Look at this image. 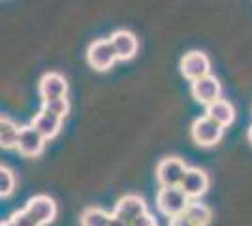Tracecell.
I'll return each mask as SVG.
<instances>
[{"instance_id": "obj_1", "label": "cell", "mask_w": 252, "mask_h": 226, "mask_svg": "<svg viewBox=\"0 0 252 226\" xmlns=\"http://www.w3.org/2000/svg\"><path fill=\"white\" fill-rule=\"evenodd\" d=\"M189 204H190V200L187 198V194L181 191V187H164V189H160L157 194L158 211H160L162 215H166L168 219L185 215Z\"/></svg>"}, {"instance_id": "obj_2", "label": "cell", "mask_w": 252, "mask_h": 226, "mask_svg": "<svg viewBox=\"0 0 252 226\" xmlns=\"http://www.w3.org/2000/svg\"><path fill=\"white\" fill-rule=\"evenodd\" d=\"M189 166L177 157H166L158 162L157 166V181L160 189L164 187H181Z\"/></svg>"}, {"instance_id": "obj_3", "label": "cell", "mask_w": 252, "mask_h": 226, "mask_svg": "<svg viewBox=\"0 0 252 226\" xmlns=\"http://www.w3.org/2000/svg\"><path fill=\"white\" fill-rule=\"evenodd\" d=\"M192 140L196 141L201 147H213L222 140L224 129L220 125H217L213 119H209L207 115L198 117L192 123Z\"/></svg>"}, {"instance_id": "obj_4", "label": "cell", "mask_w": 252, "mask_h": 226, "mask_svg": "<svg viewBox=\"0 0 252 226\" xmlns=\"http://www.w3.org/2000/svg\"><path fill=\"white\" fill-rule=\"evenodd\" d=\"M87 61H89L91 68H94L98 72H105L115 65L117 53L109 42V38L107 40H94L91 43L89 51H87Z\"/></svg>"}, {"instance_id": "obj_5", "label": "cell", "mask_w": 252, "mask_h": 226, "mask_svg": "<svg viewBox=\"0 0 252 226\" xmlns=\"http://www.w3.org/2000/svg\"><path fill=\"white\" fill-rule=\"evenodd\" d=\"M179 66H181V74L185 75L190 83L211 75L209 59H207V55L200 53V51H190V53H187L181 59V65Z\"/></svg>"}, {"instance_id": "obj_6", "label": "cell", "mask_w": 252, "mask_h": 226, "mask_svg": "<svg viewBox=\"0 0 252 226\" xmlns=\"http://www.w3.org/2000/svg\"><path fill=\"white\" fill-rule=\"evenodd\" d=\"M207 189H209V175L200 168H189L183 183H181V191L187 194L190 202L200 200L201 196L207 193Z\"/></svg>"}, {"instance_id": "obj_7", "label": "cell", "mask_w": 252, "mask_h": 226, "mask_svg": "<svg viewBox=\"0 0 252 226\" xmlns=\"http://www.w3.org/2000/svg\"><path fill=\"white\" fill-rule=\"evenodd\" d=\"M145 213H149L147 204H145V200L139 198L137 194H126V196H123V198L117 202L115 211H113V215L119 217V219H123L128 225H132L136 219H139V217L145 215Z\"/></svg>"}, {"instance_id": "obj_8", "label": "cell", "mask_w": 252, "mask_h": 226, "mask_svg": "<svg viewBox=\"0 0 252 226\" xmlns=\"http://www.w3.org/2000/svg\"><path fill=\"white\" fill-rule=\"evenodd\" d=\"M190 93H192V97H194L196 102H200V104H203V106L207 108L213 102L220 100L222 87L215 75H207V77H203V79L194 81L192 87H190Z\"/></svg>"}, {"instance_id": "obj_9", "label": "cell", "mask_w": 252, "mask_h": 226, "mask_svg": "<svg viewBox=\"0 0 252 226\" xmlns=\"http://www.w3.org/2000/svg\"><path fill=\"white\" fill-rule=\"evenodd\" d=\"M25 209L31 213L34 219L40 221V225L45 226L55 221L57 217V204L53 202V198L45 196V194H36L27 202Z\"/></svg>"}, {"instance_id": "obj_10", "label": "cell", "mask_w": 252, "mask_h": 226, "mask_svg": "<svg viewBox=\"0 0 252 226\" xmlns=\"http://www.w3.org/2000/svg\"><path fill=\"white\" fill-rule=\"evenodd\" d=\"M45 147V140L32 129V127H21V136H19V143H17V151L27 159H34L40 157Z\"/></svg>"}, {"instance_id": "obj_11", "label": "cell", "mask_w": 252, "mask_h": 226, "mask_svg": "<svg viewBox=\"0 0 252 226\" xmlns=\"http://www.w3.org/2000/svg\"><path fill=\"white\" fill-rule=\"evenodd\" d=\"M31 127L40 136H42L43 140H53L59 132H61V127H63V119H59L57 115H53L49 111H45V109H40L34 119H32Z\"/></svg>"}, {"instance_id": "obj_12", "label": "cell", "mask_w": 252, "mask_h": 226, "mask_svg": "<svg viewBox=\"0 0 252 226\" xmlns=\"http://www.w3.org/2000/svg\"><path fill=\"white\" fill-rule=\"evenodd\" d=\"M40 97L42 100H55V98H64L68 91V83L61 74L49 72L40 79Z\"/></svg>"}, {"instance_id": "obj_13", "label": "cell", "mask_w": 252, "mask_h": 226, "mask_svg": "<svg viewBox=\"0 0 252 226\" xmlns=\"http://www.w3.org/2000/svg\"><path fill=\"white\" fill-rule=\"evenodd\" d=\"M119 61H128L137 53V38L130 31H115L109 36Z\"/></svg>"}, {"instance_id": "obj_14", "label": "cell", "mask_w": 252, "mask_h": 226, "mask_svg": "<svg viewBox=\"0 0 252 226\" xmlns=\"http://www.w3.org/2000/svg\"><path fill=\"white\" fill-rule=\"evenodd\" d=\"M205 115L209 119H213L217 125H220L222 129H226V127H230L231 123H233V119H235V109L231 106L228 100H217V102H213L211 106L205 108Z\"/></svg>"}, {"instance_id": "obj_15", "label": "cell", "mask_w": 252, "mask_h": 226, "mask_svg": "<svg viewBox=\"0 0 252 226\" xmlns=\"http://www.w3.org/2000/svg\"><path fill=\"white\" fill-rule=\"evenodd\" d=\"M21 136V127H17V123H13L10 117L0 119V145L4 149H17Z\"/></svg>"}, {"instance_id": "obj_16", "label": "cell", "mask_w": 252, "mask_h": 226, "mask_svg": "<svg viewBox=\"0 0 252 226\" xmlns=\"http://www.w3.org/2000/svg\"><path fill=\"white\" fill-rule=\"evenodd\" d=\"M185 217L194 226H209L213 213H211L209 205L201 204L200 200H196V202H190L189 204L187 211H185Z\"/></svg>"}, {"instance_id": "obj_17", "label": "cell", "mask_w": 252, "mask_h": 226, "mask_svg": "<svg viewBox=\"0 0 252 226\" xmlns=\"http://www.w3.org/2000/svg\"><path fill=\"white\" fill-rule=\"evenodd\" d=\"M109 219H111V215L104 211L102 207H87L81 213L79 223H81V226H107Z\"/></svg>"}, {"instance_id": "obj_18", "label": "cell", "mask_w": 252, "mask_h": 226, "mask_svg": "<svg viewBox=\"0 0 252 226\" xmlns=\"http://www.w3.org/2000/svg\"><path fill=\"white\" fill-rule=\"evenodd\" d=\"M42 109L49 111V113H53V115H57L59 119H64L66 115H68V111H70V104H68L66 97L55 98V100H43Z\"/></svg>"}, {"instance_id": "obj_19", "label": "cell", "mask_w": 252, "mask_h": 226, "mask_svg": "<svg viewBox=\"0 0 252 226\" xmlns=\"http://www.w3.org/2000/svg\"><path fill=\"white\" fill-rule=\"evenodd\" d=\"M15 189V175L11 172L10 168L6 166H0V196L6 198L10 196Z\"/></svg>"}, {"instance_id": "obj_20", "label": "cell", "mask_w": 252, "mask_h": 226, "mask_svg": "<svg viewBox=\"0 0 252 226\" xmlns=\"http://www.w3.org/2000/svg\"><path fill=\"white\" fill-rule=\"evenodd\" d=\"M10 219L13 221V225H15V226H42V225H40V221H38V219H34V217L27 211V209L15 211Z\"/></svg>"}, {"instance_id": "obj_21", "label": "cell", "mask_w": 252, "mask_h": 226, "mask_svg": "<svg viewBox=\"0 0 252 226\" xmlns=\"http://www.w3.org/2000/svg\"><path fill=\"white\" fill-rule=\"evenodd\" d=\"M130 226H158V223L151 213H145V215H141L139 219H136Z\"/></svg>"}, {"instance_id": "obj_22", "label": "cell", "mask_w": 252, "mask_h": 226, "mask_svg": "<svg viewBox=\"0 0 252 226\" xmlns=\"http://www.w3.org/2000/svg\"><path fill=\"white\" fill-rule=\"evenodd\" d=\"M168 226H194L190 223L189 219L185 215H179V217H173V219H169V225Z\"/></svg>"}, {"instance_id": "obj_23", "label": "cell", "mask_w": 252, "mask_h": 226, "mask_svg": "<svg viewBox=\"0 0 252 226\" xmlns=\"http://www.w3.org/2000/svg\"><path fill=\"white\" fill-rule=\"evenodd\" d=\"M107 226H130L128 223H125L123 219H119V217H115L113 213H111V219H109V225Z\"/></svg>"}, {"instance_id": "obj_24", "label": "cell", "mask_w": 252, "mask_h": 226, "mask_svg": "<svg viewBox=\"0 0 252 226\" xmlns=\"http://www.w3.org/2000/svg\"><path fill=\"white\" fill-rule=\"evenodd\" d=\"M0 226H15V225H13V221H11V219H8V221H4Z\"/></svg>"}, {"instance_id": "obj_25", "label": "cell", "mask_w": 252, "mask_h": 226, "mask_svg": "<svg viewBox=\"0 0 252 226\" xmlns=\"http://www.w3.org/2000/svg\"><path fill=\"white\" fill-rule=\"evenodd\" d=\"M247 138H249V141L252 143V125H251V129H249V132H247Z\"/></svg>"}]
</instances>
